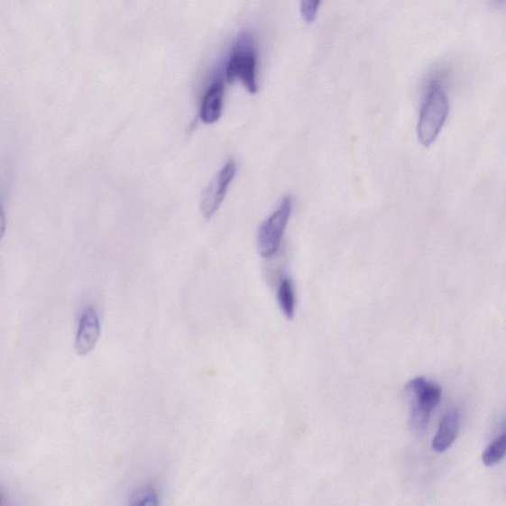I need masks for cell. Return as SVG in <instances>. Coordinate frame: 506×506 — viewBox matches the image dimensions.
<instances>
[{
	"instance_id": "1",
	"label": "cell",
	"mask_w": 506,
	"mask_h": 506,
	"mask_svg": "<svg viewBox=\"0 0 506 506\" xmlns=\"http://www.w3.org/2000/svg\"><path fill=\"white\" fill-rule=\"evenodd\" d=\"M226 81L239 80L251 93H256V51L251 31L236 37L225 69Z\"/></svg>"
},
{
	"instance_id": "2",
	"label": "cell",
	"mask_w": 506,
	"mask_h": 506,
	"mask_svg": "<svg viewBox=\"0 0 506 506\" xmlns=\"http://www.w3.org/2000/svg\"><path fill=\"white\" fill-rule=\"evenodd\" d=\"M449 112V99L438 80L430 82L418 123L419 141L428 146L435 141L446 123Z\"/></svg>"
},
{
	"instance_id": "3",
	"label": "cell",
	"mask_w": 506,
	"mask_h": 506,
	"mask_svg": "<svg viewBox=\"0 0 506 506\" xmlns=\"http://www.w3.org/2000/svg\"><path fill=\"white\" fill-rule=\"evenodd\" d=\"M407 391L410 401V427L420 432L426 429L432 411L439 405L442 391L437 384L422 377L409 382Z\"/></svg>"
},
{
	"instance_id": "4",
	"label": "cell",
	"mask_w": 506,
	"mask_h": 506,
	"mask_svg": "<svg viewBox=\"0 0 506 506\" xmlns=\"http://www.w3.org/2000/svg\"><path fill=\"white\" fill-rule=\"evenodd\" d=\"M292 212V198L287 196L278 208L262 223L257 235V251L264 258L278 252Z\"/></svg>"
},
{
	"instance_id": "5",
	"label": "cell",
	"mask_w": 506,
	"mask_h": 506,
	"mask_svg": "<svg viewBox=\"0 0 506 506\" xmlns=\"http://www.w3.org/2000/svg\"><path fill=\"white\" fill-rule=\"evenodd\" d=\"M236 167L234 161H230L224 165V168L212 179V181L205 189L200 208L206 219H211L212 216L219 210L229 186L235 177Z\"/></svg>"
},
{
	"instance_id": "6",
	"label": "cell",
	"mask_w": 506,
	"mask_h": 506,
	"mask_svg": "<svg viewBox=\"0 0 506 506\" xmlns=\"http://www.w3.org/2000/svg\"><path fill=\"white\" fill-rule=\"evenodd\" d=\"M101 327L97 309L88 307L82 312L76 338L78 355L85 356L95 349L100 337Z\"/></svg>"
},
{
	"instance_id": "7",
	"label": "cell",
	"mask_w": 506,
	"mask_h": 506,
	"mask_svg": "<svg viewBox=\"0 0 506 506\" xmlns=\"http://www.w3.org/2000/svg\"><path fill=\"white\" fill-rule=\"evenodd\" d=\"M460 429V414L455 409H449L442 418L438 431L432 439V449L437 453L447 451L455 442Z\"/></svg>"
},
{
	"instance_id": "8",
	"label": "cell",
	"mask_w": 506,
	"mask_h": 506,
	"mask_svg": "<svg viewBox=\"0 0 506 506\" xmlns=\"http://www.w3.org/2000/svg\"><path fill=\"white\" fill-rule=\"evenodd\" d=\"M224 81L221 78H216L205 93L201 103L200 118L203 122L212 124L220 119L224 106Z\"/></svg>"
},
{
	"instance_id": "9",
	"label": "cell",
	"mask_w": 506,
	"mask_h": 506,
	"mask_svg": "<svg viewBox=\"0 0 506 506\" xmlns=\"http://www.w3.org/2000/svg\"><path fill=\"white\" fill-rule=\"evenodd\" d=\"M277 298L279 306L287 318L292 319L295 314V290L290 279L285 278L279 285Z\"/></svg>"
},
{
	"instance_id": "10",
	"label": "cell",
	"mask_w": 506,
	"mask_h": 506,
	"mask_svg": "<svg viewBox=\"0 0 506 506\" xmlns=\"http://www.w3.org/2000/svg\"><path fill=\"white\" fill-rule=\"evenodd\" d=\"M506 436L505 433L492 441L490 446L483 454V462L485 466L492 467L498 464L505 455Z\"/></svg>"
},
{
	"instance_id": "11",
	"label": "cell",
	"mask_w": 506,
	"mask_h": 506,
	"mask_svg": "<svg viewBox=\"0 0 506 506\" xmlns=\"http://www.w3.org/2000/svg\"><path fill=\"white\" fill-rule=\"evenodd\" d=\"M130 506H160V497L156 489L146 487L133 495Z\"/></svg>"
},
{
	"instance_id": "12",
	"label": "cell",
	"mask_w": 506,
	"mask_h": 506,
	"mask_svg": "<svg viewBox=\"0 0 506 506\" xmlns=\"http://www.w3.org/2000/svg\"><path fill=\"white\" fill-rule=\"evenodd\" d=\"M319 5H321L319 0H303L301 3V14L307 23L314 22Z\"/></svg>"
},
{
	"instance_id": "13",
	"label": "cell",
	"mask_w": 506,
	"mask_h": 506,
	"mask_svg": "<svg viewBox=\"0 0 506 506\" xmlns=\"http://www.w3.org/2000/svg\"><path fill=\"white\" fill-rule=\"evenodd\" d=\"M6 226L5 215L2 207H0V240L5 235Z\"/></svg>"
}]
</instances>
